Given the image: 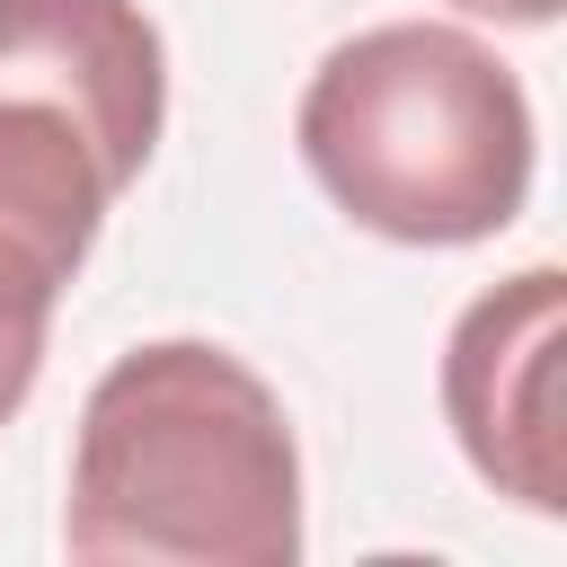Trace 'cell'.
<instances>
[{
  "label": "cell",
  "mask_w": 567,
  "mask_h": 567,
  "mask_svg": "<svg viewBox=\"0 0 567 567\" xmlns=\"http://www.w3.org/2000/svg\"><path fill=\"white\" fill-rule=\"evenodd\" d=\"M558 337H567V275L523 266L487 284L443 337V425L461 461L514 496L523 514H567L558 470Z\"/></svg>",
  "instance_id": "cell-4"
},
{
  "label": "cell",
  "mask_w": 567,
  "mask_h": 567,
  "mask_svg": "<svg viewBox=\"0 0 567 567\" xmlns=\"http://www.w3.org/2000/svg\"><path fill=\"white\" fill-rule=\"evenodd\" d=\"M461 18H487V27H558L567 0H452Z\"/></svg>",
  "instance_id": "cell-6"
},
{
  "label": "cell",
  "mask_w": 567,
  "mask_h": 567,
  "mask_svg": "<svg viewBox=\"0 0 567 567\" xmlns=\"http://www.w3.org/2000/svg\"><path fill=\"white\" fill-rule=\"evenodd\" d=\"M62 549L89 567H292L301 443L266 372L213 337L115 354L80 399Z\"/></svg>",
  "instance_id": "cell-1"
},
{
  "label": "cell",
  "mask_w": 567,
  "mask_h": 567,
  "mask_svg": "<svg viewBox=\"0 0 567 567\" xmlns=\"http://www.w3.org/2000/svg\"><path fill=\"white\" fill-rule=\"evenodd\" d=\"M62 292H71V275L35 239H18L0 221V425L27 408V390L44 372V337H53V301Z\"/></svg>",
  "instance_id": "cell-5"
},
{
  "label": "cell",
  "mask_w": 567,
  "mask_h": 567,
  "mask_svg": "<svg viewBox=\"0 0 567 567\" xmlns=\"http://www.w3.org/2000/svg\"><path fill=\"white\" fill-rule=\"evenodd\" d=\"M301 168L319 195L399 248H478L532 195V97L443 18H381L301 80Z\"/></svg>",
  "instance_id": "cell-2"
},
{
  "label": "cell",
  "mask_w": 567,
  "mask_h": 567,
  "mask_svg": "<svg viewBox=\"0 0 567 567\" xmlns=\"http://www.w3.org/2000/svg\"><path fill=\"white\" fill-rule=\"evenodd\" d=\"M168 124V44L142 0H0V221L62 275Z\"/></svg>",
  "instance_id": "cell-3"
}]
</instances>
